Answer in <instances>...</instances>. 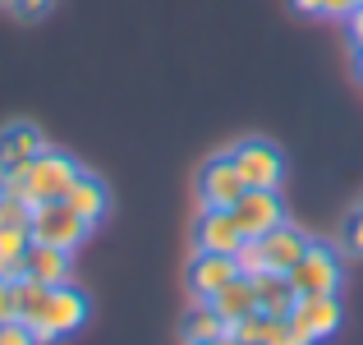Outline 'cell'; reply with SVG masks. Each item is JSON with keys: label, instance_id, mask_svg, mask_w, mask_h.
Instances as JSON below:
<instances>
[{"label": "cell", "instance_id": "30bf717a", "mask_svg": "<svg viewBox=\"0 0 363 345\" xmlns=\"http://www.w3.org/2000/svg\"><path fill=\"white\" fill-rule=\"evenodd\" d=\"M244 244V230L235 221V212H225V207H203V217H198L194 226V248L198 253H240Z\"/></svg>", "mask_w": 363, "mask_h": 345}, {"label": "cell", "instance_id": "8fae6325", "mask_svg": "<svg viewBox=\"0 0 363 345\" xmlns=\"http://www.w3.org/2000/svg\"><path fill=\"white\" fill-rule=\"evenodd\" d=\"M235 276H240V263L230 253H194V263H189V295L194 300H212Z\"/></svg>", "mask_w": 363, "mask_h": 345}, {"label": "cell", "instance_id": "6da1fadb", "mask_svg": "<svg viewBox=\"0 0 363 345\" xmlns=\"http://www.w3.org/2000/svg\"><path fill=\"white\" fill-rule=\"evenodd\" d=\"M83 175V166L69 157V152L60 148H42L33 161H28L18 175L0 180V189H9V194L28 198V203H55V198L69 194V185Z\"/></svg>", "mask_w": 363, "mask_h": 345}, {"label": "cell", "instance_id": "f1b7e54d", "mask_svg": "<svg viewBox=\"0 0 363 345\" xmlns=\"http://www.w3.org/2000/svg\"><path fill=\"white\" fill-rule=\"evenodd\" d=\"M345 28H350V42H354V51H363V5H354L345 14Z\"/></svg>", "mask_w": 363, "mask_h": 345}, {"label": "cell", "instance_id": "1f68e13d", "mask_svg": "<svg viewBox=\"0 0 363 345\" xmlns=\"http://www.w3.org/2000/svg\"><path fill=\"white\" fill-rule=\"evenodd\" d=\"M9 5H14V0H0V9H9Z\"/></svg>", "mask_w": 363, "mask_h": 345}, {"label": "cell", "instance_id": "44dd1931", "mask_svg": "<svg viewBox=\"0 0 363 345\" xmlns=\"http://www.w3.org/2000/svg\"><path fill=\"white\" fill-rule=\"evenodd\" d=\"M225 336H230L235 345H262V336H267V313H248V318L230 322V327H225Z\"/></svg>", "mask_w": 363, "mask_h": 345}, {"label": "cell", "instance_id": "4fadbf2b", "mask_svg": "<svg viewBox=\"0 0 363 345\" xmlns=\"http://www.w3.org/2000/svg\"><path fill=\"white\" fill-rule=\"evenodd\" d=\"M69 272H74L69 248H55V244H33V248H28L23 276H33V281H42V285H65Z\"/></svg>", "mask_w": 363, "mask_h": 345}, {"label": "cell", "instance_id": "ba28073f", "mask_svg": "<svg viewBox=\"0 0 363 345\" xmlns=\"http://www.w3.org/2000/svg\"><path fill=\"white\" fill-rule=\"evenodd\" d=\"M230 212H235V221H240L244 239H262L267 230H276L285 221V207H281V194H276V189H244V198Z\"/></svg>", "mask_w": 363, "mask_h": 345}, {"label": "cell", "instance_id": "4316f807", "mask_svg": "<svg viewBox=\"0 0 363 345\" xmlns=\"http://www.w3.org/2000/svg\"><path fill=\"white\" fill-rule=\"evenodd\" d=\"M0 345H42L37 341V332L28 327V322H5V327H0Z\"/></svg>", "mask_w": 363, "mask_h": 345}, {"label": "cell", "instance_id": "3957f363", "mask_svg": "<svg viewBox=\"0 0 363 345\" xmlns=\"http://www.w3.org/2000/svg\"><path fill=\"white\" fill-rule=\"evenodd\" d=\"M28 230H33V244H55V248H69V253L92 235V226L83 221L65 198H55V203H33Z\"/></svg>", "mask_w": 363, "mask_h": 345}, {"label": "cell", "instance_id": "603a6c76", "mask_svg": "<svg viewBox=\"0 0 363 345\" xmlns=\"http://www.w3.org/2000/svg\"><path fill=\"white\" fill-rule=\"evenodd\" d=\"M262 345H313L308 336H303L299 327H294L290 318H267V336Z\"/></svg>", "mask_w": 363, "mask_h": 345}, {"label": "cell", "instance_id": "d4e9b609", "mask_svg": "<svg viewBox=\"0 0 363 345\" xmlns=\"http://www.w3.org/2000/svg\"><path fill=\"white\" fill-rule=\"evenodd\" d=\"M235 263H240V272H244V276H257V272H267L262 244H257V239H244V244H240V253H235Z\"/></svg>", "mask_w": 363, "mask_h": 345}, {"label": "cell", "instance_id": "7402d4cb", "mask_svg": "<svg viewBox=\"0 0 363 345\" xmlns=\"http://www.w3.org/2000/svg\"><path fill=\"white\" fill-rule=\"evenodd\" d=\"M359 0H294V9L308 18H345Z\"/></svg>", "mask_w": 363, "mask_h": 345}, {"label": "cell", "instance_id": "9a60e30c", "mask_svg": "<svg viewBox=\"0 0 363 345\" xmlns=\"http://www.w3.org/2000/svg\"><path fill=\"white\" fill-rule=\"evenodd\" d=\"M65 203H69V207H74V212H79V217H83L88 226H97L101 217L111 212V194H106V185H101L97 175H88V170H83V175H79V180L69 185V194H65Z\"/></svg>", "mask_w": 363, "mask_h": 345}, {"label": "cell", "instance_id": "d6986e66", "mask_svg": "<svg viewBox=\"0 0 363 345\" xmlns=\"http://www.w3.org/2000/svg\"><path fill=\"white\" fill-rule=\"evenodd\" d=\"M46 295H51V285L33 281V276H18V322L33 327L37 313H42V304H46Z\"/></svg>", "mask_w": 363, "mask_h": 345}, {"label": "cell", "instance_id": "d6a6232c", "mask_svg": "<svg viewBox=\"0 0 363 345\" xmlns=\"http://www.w3.org/2000/svg\"><path fill=\"white\" fill-rule=\"evenodd\" d=\"M359 5H363V0H359Z\"/></svg>", "mask_w": 363, "mask_h": 345}, {"label": "cell", "instance_id": "ac0fdd59", "mask_svg": "<svg viewBox=\"0 0 363 345\" xmlns=\"http://www.w3.org/2000/svg\"><path fill=\"white\" fill-rule=\"evenodd\" d=\"M216 336H225V318L212 309V300H194V309L184 313V341L203 345V341H216Z\"/></svg>", "mask_w": 363, "mask_h": 345}, {"label": "cell", "instance_id": "7c38bea8", "mask_svg": "<svg viewBox=\"0 0 363 345\" xmlns=\"http://www.w3.org/2000/svg\"><path fill=\"white\" fill-rule=\"evenodd\" d=\"M257 244H262L267 272H290V267H294V263H299V258H303V248H308L313 239L303 235V230H294L290 221H281L276 230H267V235L257 239Z\"/></svg>", "mask_w": 363, "mask_h": 345}, {"label": "cell", "instance_id": "ffe728a7", "mask_svg": "<svg viewBox=\"0 0 363 345\" xmlns=\"http://www.w3.org/2000/svg\"><path fill=\"white\" fill-rule=\"evenodd\" d=\"M28 221H33V203L18 198V194H9V189H0V230L28 226Z\"/></svg>", "mask_w": 363, "mask_h": 345}, {"label": "cell", "instance_id": "7a4b0ae2", "mask_svg": "<svg viewBox=\"0 0 363 345\" xmlns=\"http://www.w3.org/2000/svg\"><path fill=\"white\" fill-rule=\"evenodd\" d=\"M83 322H88V295L74 290V285L65 281V285H51V295H46L42 313H37L33 332H37V341H42V345H51V341L74 336Z\"/></svg>", "mask_w": 363, "mask_h": 345}, {"label": "cell", "instance_id": "e0dca14e", "mask_svg": "<svg viewBox=\"0 0 363 345\" xmlns=\"http://www.w3.org/2000/svg\"><path fill=\"white\" fill-rule=\"evenodd\" d=\"M28 248H33V230L28 226L0 230V276H5V281H18V276H23Z\"/></svg>", "mask_w": 363, "mask_h": 345}, {"label": "cell", "instance_id": "484cf974", "mask_svg": "<svg viewBox=\"0 0 363 345\" xmlns=\"http://www.w3.org/2000/svg\"><path fill=\"white\" fill-rule=\"evenodd\" d=\"M14 318H18V281H5V276H0V327L14 322Z\"/></svg>", "mask_w": 363, "mask_h": 345}, {"label": "cell", "instance_id": "4dcf8cb0", "mask_svg": "<svg viewBox=\"0 0 363 345\" xmlns=\"http://www.w3.org/2000/svg\"><path fill=\"white\" fill-rule=\"evenodd\" d=\"M203 345H235L230 336H216V341H203Z\"/></svg>", "mask_w": 363, "mask_h": 345}, {"label": "cell", "instance_id": "9c48e42d", "mask_svg": "<svg viewBox=\"0 0 363 345\" xmlns=\"http://www.w3.org/2000/svg\"><path fill=\"white\" fill-rule=\"evenodd\" d=\"M42 148H46V133L37 129L33 120H9L5 129H0V180L18 175Z\"/></svg>", "mask_w": 363, "mask_h": 345}, {"label": "cell", "instance_id": "8992f818", "mask_svg": "<svg viewBox=\"0 0 363 345\" xmlns=\"http://www.w3.org/2000/svg\"><path fill=\"white\" fill-rule=\"evenodd\" d=\"M244 189H248V185L240 180L230 152L212 157L203 170H198V203H203V207H225V212H230V207L244 198Z\"/></svg>", "mask_w": 363, "mask_h": 345}, {"label": "cell", "instance_id": "f546056e", "mask_svg": "<svg viewBox=\"0 0 363 345\" xmlns=\"http://www.w3.org/2000/svg\"><path fill=\"white\" fill-rule=\"evenodd\" d=\"M354 74H359V83H363V51H354Z\"/></svg>", "mask_w": 363, "mask_h": 345}, {"label": "cell", "instance_id": "5bb4252c", "mask_svg": "<svg viewBox=\"0 0 363 345\" xmlns=\"http://www.w3.org/2000/svg\"><path fill=\"white\" fill-rule=\"evenodd\" d=\"M253 290H257V313H267V318H290L294 300H299L285 272H257Z\"/></svg>", "mask_w": 363, "mask_h": 345}, {"label": "cell", "instance_id": "5b68a950", "mask_svg": "<svg viewBox=\"0 0 363 345\" xmlns=\"http://www.w3.org/2000/svg\"><path fill=\"white\" fill-rule=\"evenodd\" d=\"M230 161H235V170H240V180L248 189H281V180H285V157H281V148L267 143V138L235 143Z\"/></svg>", "mask_w": 363, "mask_h": 345}, {"label": "cell", "instance_id": "2e32d148", "mask_svg": "<svg viewBox=\"0 0 363 345\" xmlns=\"http://www.w3.org/2000/svg\"><path fill=\"white\" fill-rule=\"evenodd\" d=\"M212 309L225 318V327L230 322H240V318H248V313H257V290H253V276H235L225 290H216L212 295Z\"/></svg>", "mask_w": 363, "mask_h": 345}, {"label": "cell", "instance_id": "277c9868", "mask_svg": "<svg viewBox=\"0 0 363 345\" xmlns=\"http://www.w3.org/2000/svg\"><path fill=\"white\" fill-rule=\"evenodd\" d=\"M285 276H290L294 295H336L340 281H345V267H340L336 248L308 244V248H303V258H299V263H294Z\"/></svg>", "mask_w": 363, "mask_h": 345}, {"label": "cell", "instance_id": "52a82bcc", "mask_svg": "<svg viewBox=\"0 0 363 345\" xmlns=\"http://www.w3.org/2000/svg\"><path fill=\"white\" fill-rule=\"evenodd\" d=\"M340 318H345V313H340V300H336V295H299V300H294V309H290V322L313 345L336 336V332H340Z\"/></svg>", "mask_w": 363, "mask_h": 345}, {"label": "cell", "instance_id": "cb8c5ba5", "mask_svg": "<svg viewBox=\"0 0 363 345\" xmlns=\"http://www.w3.org/2000/svg\"><path fill=\"white\" fill-rule=\"evenodd\" d=\"M340 244H345V253H359L363 258V203L345 217V221H340Z\"/></svg>", "mask_w": 363, "mask_h": 345}, {"label": "cell", "instance_id": "83f0119b", "mask_svg": "<svg viewBox=\"0 0 363 345\" xmlns=\"http://www.w3.org/2000/svg\"><path fill=\"white\" fill-rule=\"evenodd\" d=\"M9 9H14V14L23 18V23H37V18H46V14L55 9V0H14Z\"/></svg>", "mask_w": 363, "mask_h": 345}]
</instances>
